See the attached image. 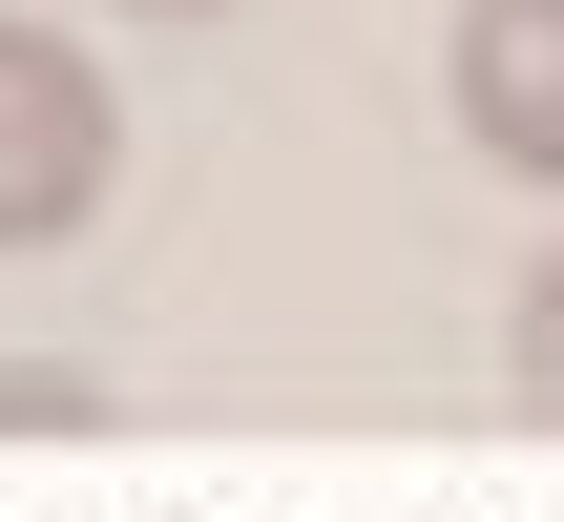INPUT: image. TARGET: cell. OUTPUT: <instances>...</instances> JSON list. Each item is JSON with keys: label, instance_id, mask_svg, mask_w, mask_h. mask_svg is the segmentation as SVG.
I'll return each instance as SVG.
<instances>
[{"label": "cell", "instance_id": "obj_1", "mask_svg": "<svg viewBox=\"0 0 564 522\" xmlns=\"http://www.w3.org/2000/svg\"><path fill=\"white\" fill-rule=\"evenodd\" d=\"M126 188V105L63 21H0V251H63L84 209Z\"/></svg>", "mask_w": 564, "mask_h": 522}, {"label": "cell", "instance_id": "obj_2", "mask_svg": "<svg viewBox=\"0 0 564 522\" xmlns=\"http://www.w3.org/2000/svg\"><path fill=\"white\" fill-rule=\"evenodd\" d=\"M440 105H460L481 167L564 188V0H460V21H440Z\"/></svg>", "mask_w": 564, "mask_h": 522}, {"label": "cell", "instance_id": "obj_3", "mask_svg": "<svg viewBox=\"0 0 564 522\" xmlns=\"http://www.w3.org/2000/svg\"><path fill=\"white\" fill-rule=\"evenodd\" d=\"M502 377H523V418H564V230L523 251V293H502Z\"/></svg>", "mask_w": 564, "mask_h": 522}, {"label": "cell", "instance_id": "obj_4", "mask_svg": "<svg viewBox=\"0 0 564 522\" xmlns=\"http://www.w3.org/2000/svg\"><path fill=\"white\" fill-rule=\"evenodd\" d=\"M42 418H63V439H84V418H105V398H84V377H0V439H42Z\"/></svg>", "mask_w": 564, "mask_h": 522}, {"label": "cell", "instance_id": "obj_5", "mask_svg": "<svg viewBox=\"0 0 564 522\" xmlns=\"http://www.w3.org/2000/svg\"><path fill=\"white\" fill-rule=\"evenodd\" d=\"M126 21H230V0H126Z\"/></svg>", "mask_w": 564, "mask_h": 522}]
</instances>
